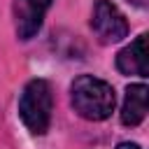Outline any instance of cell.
<instances>
[{"instance_id":"cell-1","label":"cell","mask_w":149,"mask_h":149,"mask_svg":"<svg viewBox=\"0 0 149 149\" xmlns=\"http://www.w3.org/2000/svg\"><path fill=\"white\" fill-rule=\"evenodd\" d=\"M70 100L74 112L86 121H105L112 116L116 95L112 84L93 74H79L70 84Z\"/></svg>"},{"instance_id":"cell-2","label":"cell","mask_w":149,"mask_h":149,"mask_svg":"<svg viewBox=\"0 0 149 149\" xmlns=\"http://www.w3.org/2000/svg\"><path fill=\"white\" fill-rule=\"evenodd\" d=\"M54 95L47 79H30L19 98V116L33 135H44L51 123Z\"/></svg>"},{"instance_id":"cell-3","label":"cell","mask_w":149,"mask_h":149,"mask_svg":"<svg viewBox=\"0 0 149 149\" xmlns=\"http://www.w3.org/2000/svg\"><path fill=\"white\" fill-rule=\"evenodd\" d=\"M91 28H93L95 37L102 44L121 42L128 35V21H126V16L109 0H95L93 14H91Z\"/></svg>"},{"instance_id":"cell-4","label":"cell","mask_w":149,"mask_h":149,"mask_svg":"<svg viewBox=\"0 0 149 149\" xmlns=\"http://www.w3.org/2000/svg\"><path fill=\"white\" fill-rule=\"evenodd\" d=\"M54 0H14V28L19 40H30L40 33Z\"/></svg>"},{"instance_id":"cell-5","label":"cell","mask_w":149,"mask_h":149,"mask_svg":"<svg viewBox=\"0 0 149 149\" xmlns=\"http://www.w3.org/2000/svg\"><path fill=\"white\" fill-rule=\"evenodd\" d=\"M116 70L121 74H135V77H147L149 65H147V35L135 37L128 47H123L116 54Z\"/></svg>"},{"instance_id":"cell-6","label":"cell","mask_w":149,"mask_h":149,"mask_svg":"<svg viewBox=\"0 0 149 149\" xmlns=\"http://www.w3.org/2000/svg\"><path fill=\"white\" fill-rule=\"evenodd\" d=\"M147 95L149 88L144 84H130L126 88L123 107H121V123L123 126H140L147 116Z\"/></svg>"},{"instance_id":"cell-7","label":"cell","mask_w":149,"mask_h":149,"mask_svg":"<svg viewBox=\"0 0 149 149\" xmlns=\"http://www.w3.org/2000/svg\"><path fill=\"white\" fill-rule=\"evenodd\" d=\"M116 149H142V147L135 142H121V144H116Z\"/></svg>"},{"instance_id":"cell-8","label":"cell","mask_w":149,"mask_h":149,"mask_svg":"<svg viewBox=\"0 0 149 149\" xmlns=\"http://www.w3.org/2000/svg\"><path fill=\"white\" fill-rule=\"evenodd\" d=\"M128 2H133V5H137V7H144L149 0H128Z\"/></svg>"}]
</instances>
